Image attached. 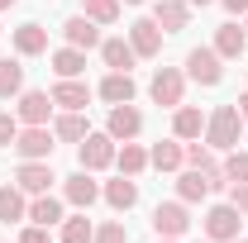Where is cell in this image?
I'll return each instance as SVG.
<instances>
[{"label":"cell","instance_id":"obj_5","mask_svg":"<svg viewBox=\"0 0 248 243\" xmlns=\"http://www.w3.org/2000/svg\"><path fill=\"white\" fill-rule=\"evenodd\" d=\"M153 229H157V239H182L186 229H191L186 200H167V205H157V210H153Z\"/></svg>","mask_w":248,"mask_h":243},{"label":"cell","instance_id":"obj_26","mask_svg":"<svg viewBox=\"0 0 248 243\" xmlns=\"http://www.w3.org/2000/svg\"><path fill=\"white\" fill-rule=\"evenodd\" d=\"M115 162H120V172H124V177H139V172L148 167V152H143L139 143H134V138H129L124 148H115Z\"/></svg>","mask_w":248,"mask_h":243},{"label":"cell","instance_id":"obj_42","mask_svg":"<svg viewBox=\"0 0 248 243\" xmlns=\"http://www.w3.org/2000/svg\"><path fill=\"white\" fill-rule=\"evenodd\" d=\"M124 5H139V0H124Z\"/></svg>","mask_w":248,"mask_h":243},{"label":"cell","instance_id":"obj_17","mask_svg":"<svg viewBox=\"0 0 248 243\" xmlns=\"http://www.w3.org/2000/svg\"><path fill=\"white\" fill-rule=\"evenodd\" d=\"M48 115H53V95L48 91H24L19 95V120L24 124H48Z\"/></svg>","mask_w":248,"mask_h":243},{"label":"cell","instance_id":"obj_31","mask_svg":"<svg viewBox=\"0 0 248 243\" xmlns=\"http://www.w3.org/2000/svg\"><path fill=\"white\" fill-rule=\"evenodd\" d=\"M86 19H95V24H115V19H120V0H86Z\"/></svg>","mask_w":248,"mask_h":243},{"label":"cell","instance_id":"obj_11","mask_svg":"<svg viewBox=\"0 0 248 243\" xmlns=\"http://www.w3.org/2000/svg\"><path fill=\"white\" fill-rule=\"evenodd\" d=\"M62 38H67L72 48H81V53L100 48V29H95V19H86V15H72V19L62 24Z\"/></svg>","mask_w":248,"mask_h":243},{"label":"cell","instance_id":"obj_25","mask_svg":"<svg viewBox=\"0 0 248 243\" xmlns=\"http://www.w3.org/2000/svg\"><path fill=\"white\" fill-rule=\"evenodd\" d=\"M53 138L81 143V138H86V120H81V110H67V115H58V124H53Z\"/></svg>","mask_w":248,"mask_h":243},{"label":"cell","instance_id":"obj_30","mask_svg":"<svg viewBox=\"0 0 248 243\" xmlns=\"http://www.w3.org/2000/svg\"><path fill=\"white\" fill-rule=\"evenodd\" d=\"M15 91H24V67L15 58H5L0 62V95H15Z\"/></svg>","mask_w":248,"mask_h":243},{"label":"cell","instance_id":"obj_16","mask_svg":"<svg viewBox=\"0 0 248 243\" xmlns=\"http://www.w3.org/2000/svg\"><path fill=\"white\" fill-rule=\"evenodd\" d=\"M15 53H19V58L48 53V29H43V24H19V29H15Z\"/></svg>","mask_w":248,"mask_h":243},{"label":"cell","instance_id":"obj_33","mask_svg":"<svg viewBox=\"0 0 248 243\" xmlns=\"http://www.w3.org/2000/svg\"><path fill=\"white\" fill-rule=\"evenodd\" d=\"M219 172L229 177V186H244V182H248V152H234V157H229Z\"/></svg>","mask_w":248,"mask_h":243},{"label":"cell","instance_id":"obj_40","mask_svg":"<svg viewBox=\"0 0 248 243\" xmlns=\"http://www.w3.org/2000/svg\"><path fill=\"white\" fill-rule=\"evenodd\" d=\"M186 5H196V10H201V5H210V0H186Z\"/></svg>","mask_w":248,"mask_h":243},{"label":"cell","instance_id":"obj_34","mask_svg":"<svg viewBox=\"0 0 248 243\" xmlns=\"http://www.w3.org/2000/svg\"><path fill=\"white\" fill-rule=\"evenodd\" d=\"M91 243H129V234H124L120 219H110V224H100V229H95V239H91Z\"/></svg>","mask_w":248,"mask_h":243},{"label":"cell","instance_id":"obj_22","mask_svg":"<svg viewBox=\"0 0 248 243\" xmlns=\"http://www.w3.org/2000/svg\"><path fill=\"white\" fill-rule=\"evenodd\" d=\"M29 224H43V229L62 224V200H53L48 191H43V196H33V200H29Z\"/></svg>","mask_w":248,"mask_h":243},{"label":"cell","instance_id":"obj_4","mask_svg":"<svg viewBox=\"0 0 248 243\" xmlns=\"http://www.w3.org/2000/svg\"><path fill=\"white\" fill-rule=\"evenodd\" d=\"M186 72H191V81H201V86H219V81H224V67H219L215 48H191V53H186Z\"/></svg>","mask_w":248,"mask_h":243},{"label":"cell","instance_id":"obj_10","mask_svg":"<svg viewBox=\"0 0 248 243\" xmlns=\"http://www.w3.org/2000/svg\"><path fill=\"white\" fill-rule=\"evenodd\" d=\"M53 182H58V177H53L48 162H19V172H15V186H19L24 196H43Z\"/></svg>","mask_w":248,"mask_h":243},{"label":"cell","instance_id":"obj_29","mask_svg":"<svg viewBox=\"0 0 248 243\" xmlns=\"http://www.w3.org/2000/svg\"><path fill=\"white\" fill-rule=\"evenodd\" d=\"M91 239H95V229H91V219H86V214L62 219V243H91Z\"/></svg>","mask_w":248,"mask_h":243},{"label":"cell","instance_id":"obj_39","mask_svg":"<svg viewBox=\"0 0 248 243\" xmlns=\"http://www.w3.org/2000/svg\"><path fill=\"white\" fill-rule=\"evenodd\" d=\"M239 115H244V120H248V95H239Z\"/></svg>","mask_w":248,"mask_h":243},{"label":"cell","instance_id":"obj_12","mask_svg":"<svg viewBox=\"0 0 248 243\" xmlns=\"http://www.w3.org/2000/svg\"><path fill=\"white\" fill-rule=\"evenodd\" d=\"M153 19H157L162 33H182L186 24H191V5H186V0H157Z\"/></svg>","mask_w":248,"mask_h":243},{"label":"cell","instance_id":"obj_41","mask_svg":"<svg viewBox=\"0 0 248 243\" xmlns=\"http://www.w3.org/2000/svg\"><path fill=\"white\" fill-rule=\"evenodd\" d=\"M10 5H19V0H0V10H10Z\"/></svg>","mask_w":248,"mask_h":243},{"label":"cell","instance_id":"obj_2","mask_svg":"<svg viewBox=\"0 0 248 243\" xmlns=\"http://www.w3.org/2000/svg\"><path fill=\"white\" fill-rule=\"evenodd\" d=\"M239 224H244V214H239L234 200L229 205H215V210L205 214V239L210 243H234L239 239Z\"/></svg>","mask_w":248,"mask_h":243},{"label":"cell","instance_id":"obj_44","mask_svg":"<svg viewBox=\"0 0 248 243\" xmlns=\"http://www.w3.org/2000/svg\"><path fill=\"white\" fill-rule=\"evenodd\" d=\"M162 243H172V239H162Z\"/></svg>","mask_w":248,"mask_h":243},{"label":"cell","instance_id":"obj_19","mask_svg":"<svg viewBox=\"0 0 248 243\" xmlns=\"http://www.w3.org/2000/svg\"><path fill=\"white\" fill-rule=\"evenodd\" d=\"M244 48H248V29H239V24H219V33H215V53H219V58H244Z\"/></svg>","mask_w":248,"mask_h":243},{"label":"cell","instance_id":"obj_7","mask_svg":"<svg viewBox=\"0 0 248 243\" xmlns=\"http://www.w3.org/2000/svg\"><path fill=\"white\" fill-rule=\"evenodd\" d=\"M219 186H224L219 177H210V172H201V167H191V172H182V177H177V196H182L186 205H196V200L215 196Z\"/></svg>","mask_w":248,"mask_h":243},{"label":"cell","instance_id":"obj_18","mask_svg":"<svg viewBox=\"0 0 248 243\" xmlns=\"http://www.w3.org/2000/svg\"><path fill=\"white\" fill-rule=\"evenodd\" d=\"M100 58H105L110 72H129V67L139 62V53H134V43H124V38H105V43H100Z\"/></svg>","mask_w":248,"mask_h":243},{"label":"cell","instance_id":"obj_28","mask_svg":"<svg viewBox=\"0 0 248 243\" xmlns=\"http://www.w3.org/2000/svg\"><path fill=\"white\" fill-rule=\"evenodd\" d=\"M182 157H186L182 143H157V148L148 152V162H153L157 172H177V167H182Z\"/></svg>","mask_w":248,"mask_h":243},{"label":"cell","instance_id":"obj_32","mask_svg":"<svg viewBox=\"0 0 248 243\" xmlns=\"http://www.w3.org/2000/svg\"><path fill=\"white\" fill-rule=\"evenodd\" d=\"M186 162H191V167H201V172H210V177H224V172L215 167V152L201 148V143H191V148H186Z\"/></svg>","mask_w":248,"mask_h":243},{"label":"cell","instance_id":"obj_38","mask_svg":"<svg viewBox=\"0 0 248 243\" xmlns=\"http://www.w3.org/2000/svg\"><path fill=\"white\" fill-rule=\"evenodd\" d=\"M219 5H224L229 15H248V0H219Z\"/></svg>","mask_w":248,"mask_h":243},{"label":"cell","instance_id":"obj_15","mask_svg":"<svg viewBox=\"0 0 248 243\" xmlns=\"http://www.w3.org/2000/svg\"><path fill=\"white\" fill-rule=\"evenodd\" d=\"M86 100H91V86L77 76H62L53 86V105H62V110H86Z\"/></svg>","mask_w":248,"mask_h":243},{"label":"cell","instance_id":"obj_21","mask_svg":"<svg viewBox=\"0 0 248 243\" xmlns=\"http://www.w3.org/2000/svg\"><path fill=\"white\" fill-rule=\"evenodd\" d=\"M19 219H29L24 191L19 186H0V224H19Z\"/></svg>","mask_w":248,"mask_h":243},{"label":"cell","instance_id":"obj_43","mask_svg":"<svg viewBox=\"0 0 248 243\" xmlns=\"http://www.w3.org/2000/svg\"><path fill=\"white\" fill-rule=\"evenodd\" d=\"M234 243H248V239H234Z\"/></svg>","mask_w":248,"mask_h":243},{"label":"cell","instance_id":"obj_13","mask_svg":"<svg viewBox=\"0 0 248 243\" xmlns=\"http://www.w3.org/2000/svg\"><path fill=\"white\" fill-rule=\"evenodd\" d=\"M129 43H134L139 58H157V53H162V29H157V19H139V24L129 29Z\"/></svg>","mask_w":248,"mask_h":243},{"label":"cell","instance_id":"obj_1","mask_svg":"<svg viewBox=\"0 0 248 243\" xmlns=\"http://www.w3.org/2000/svg\"><path fill=\"white\" fill-rule=\"evenodd\" d=\"M244 138V115L239 105H215V115L205 120V143L210 148H239Z\"/></svg>","mask_w":248,"mask_h":243},{"label":"cell","instance_id":"obj_35","mask_svg":"<svg viewBox=\"0 0 248 243\" xmlns=\"http://www.w3.org/2000/svg\"><path fill=\"white\" fill-rule=\"evenodd\" d=\"M15 134H19V124H15L5 110H0V148H10V143H15Z\"/></svg>","mask_w":248,"mask_h":243},{"label":"cell","instance_id":"obj_27","mask_svg":"<svg viewBox=\"0 0 248 243\" xmlns=\"http://www.w3.org/2000/svg\"><path fill=\"white\" fill-rule=\"evenodd\" d=\"M105 200H110V210H129V205H139V186L129 177H120V182L105 186Z\"/></svg>","mask_w":248,"mask_h":243},{"label":"cell","instance_id":"obj_9","mask_svg":"<svg viewBox=\"0 0 248 243\" xmlns=\"http://www.w3.org/2000/svg\"><path fill=\"white\" fill-rule=\"evenodd\" d=\"M139 129H143V115H139L134 105H115V110H110V120H105V134H110L115 143L139 138Z\"/></svg>","mask_w":248,"mask_h":243},{"label":"cell","instance_id":"obj_20","mask_svg":"<svg viewBox=\"0 0 248 243\" xmlns=\"http://www.w3.org/2000/svg\"><path fill=\"white\" fill-rule=\"evenodd\" d=\"M100 100H110V105H129V100H134V76H129V72H110V76L100 81Z\"/></svg>","mask_w":248,"mask_h":243},{"label":"cell","instance_id":"obj_6","mask_svg":"<svg viewBox=\"0 0 248 243\" xmlns=\"http://www.w3.org/2000/svg\"><path fill=\"white\" fill-rule=\"evenodd\" d=\"M148 91H153L157 105L177 110V105H182V91H186V76L177 72V67H157V72H153V86H148Z\"/></svg>","mask_w":248,"mask_h":243},{"label":"cell","instance_id":"obj_36","mask_svg":"<svg viewBox=\"0 0 248 243\" xmlns=\"http://www.w3.org/2000/svg\"><path fill=\"white\" fill-rule=\"evenodd\" d=\"M19 243H48V229H43V224H29V229L19 234Z\"/></svg>","mask_w":248,"mask_h":243},{"label":"cell","instance_id":"obj_37","mask_svg":"<svg viewBox=\"0 0 248 243\" xmlns=\"http://www.w3.org/2000/svg\"><path fill=\"white\" fill-rule=\"evenodd\" d=\"M234 205H239V214H248V182L234 186Z\"/></svg>","mask_w":248,"mask_h":243},{"label":"cell","instance_id":"obj_3","mask_svg":"<svg viewBox=\"0 0 248 243\" xmlns=\"http://www.w3.org/2000/svg\"><path fill=\"white\" fill-rule=\"evenodd\" d=\"M10 148L19 152L24 162H48V152H53V134H48V124H29L24 134H15Z\"/></svg>","mask_w":248,"mask_h":243},{"label":"cell","instance_id":"obj_24","mask_svg":"<svg viewBox=\"0 0 248 243\" xmlns=\"http://www.w3.org/2000/svg\"><path fill=\"white\" fill-rule=\"evenodd\" d=\"M53 72H58V76H81V72H86V53L72 48V43L58 48V53H53Z\"/></svg>","mask_w":248,"mask_h":243},{"label":"cell","instance_id":"obj_23","mask_svg":"<svg viewBox=\"0 0 248 243\" xmlns=\"http://www.w3.org/2000/svg\"><path fill=\"white\" fill-rule=\"evenodd\" d=\"M201 129H205V115H201L196 105H177V115H172V134H177V138H201Z\"/></svg>","mask_w":248,"mask_h":243},{"label":"cell","instance_id":"obj_14","mask_svg":"<svg viewBox=\"0 0 248 243\" xmlns=\"http://www.w3.org/2000/svg\"><path fill=\"white\" fill-rule=\"evenodd\" d=\"M62 191H67V200H72L77 210H91L95 200H100V186L91 182V172H86V167H81L77 177H67V186H62Z\"/></svg>","mask_w":248,"mask_h":243},{"label":"cell","instance_id":"obj_8","mask_svg":"<svg viewBox=\"0 0 248 243\" xmlns=\"http://www.w3.org/2000/svg\"><path fill=\"white\" fill-rule=\"evenodd\" d=\"M77 157H81V167H86V172H100V167H110V162H115V138H110V134H86Z\"/></svg>","mask_w":248,"mask_h":243}]
</instances>
